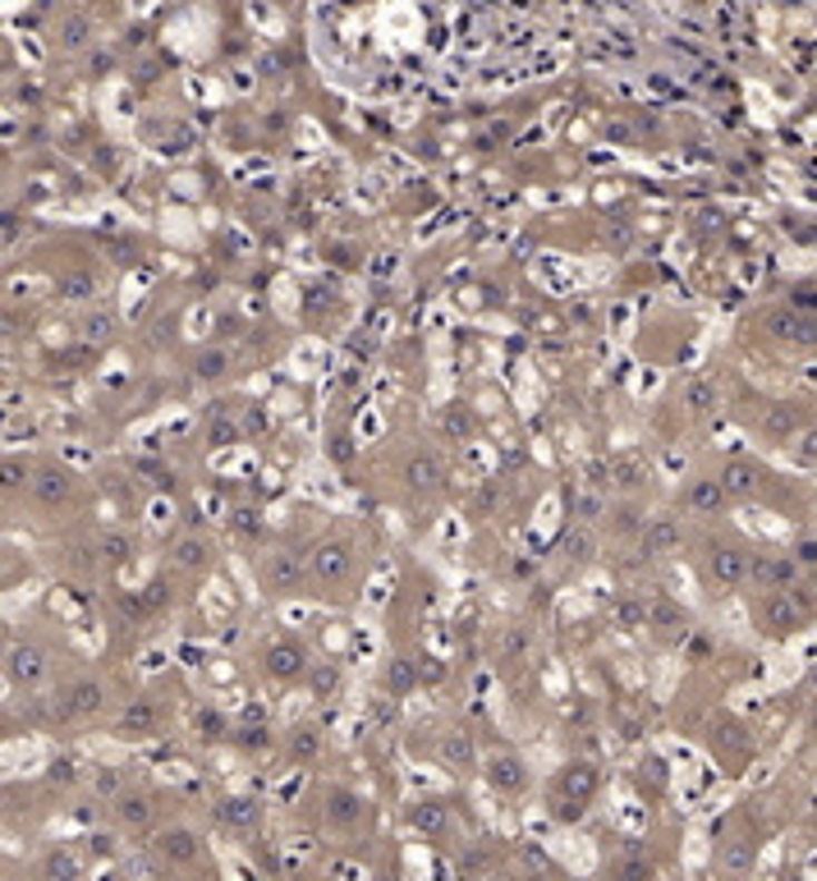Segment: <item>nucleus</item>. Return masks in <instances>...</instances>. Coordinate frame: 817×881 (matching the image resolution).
<instances>
[{"mask_svg":"<svg viewBox=\"0 0 817 881\" xmlns=\"http://www.w3.org/2000/svg\"><path fill=\"white\" fill-rule=\"evenodd\" d=\"M257 579H263V588L272 593V597H299V593H308V556H299L294 547H276V551H267V560L257 565Z\"/></svg>","mask_w":817,"mask_h":881,"instance_id":"f257e3e1","label":"nucleus"},{"mask_svg":"<svg viewBox=\"0 0 817 881\" xmlns=\"http://www.w3.org/2000/svg\"><path fill=\"white\" fill-rule=\"evenodd\" d=\"M754 620H758V625H762V634H771V638H790V634H799V629H804L808 606H804V601H795V593L776 588V593H767V597L754 606Z\"/></svg>","mask_w":817,"mask_h":881,"instance_id":"f03ea898","label":"nucleus"},{"mask_svg":"<svg viewBox=\"0 0 817 881\" xmlns=\"http://www.w3.org/2000/svg\"><path fill=\"white\" fill-rule=\"evenodd\" d=\"M0 670L14 688H37L51 675V653L42 643H6V657H0Z\"/></svg>","mask_w":817,"mask_h":881,"instance_id":"7ed1b4c3","label":"nucleus"},{"mask_svg":"<svg viewBox=\"0 0 817 881\" xmlns=\"http://www.w3.org/2000/svg\"><path fill=\"white\" fill-rule=\"evenodd\" d=\"M308 579L322 584V588H345L354 579V547L331 538V542H317L313 556H308Z\"/></svg>","mask_w":817,"mask_h":881,"instance_id":"20e7f679","label":"nucleus"},{"mask_svg":"<svg viewBox=\"0 0 817 881\" xmlns=\"http://www.w3.org/2000/svg\"><path fill=\"white\" fill-rule=\"evenodd\" d=\"M28 496L42 510H60V506H73V496H79V478H73L65 464H37L32 478H28Z\"/></svg>","mask_w":817,"mask_h":881,"instance_id":"39448f33","label":"nucleus"},{"mask_svg":"<svg viewBox=\"0 0 817 881\" xmlns=\"http://www.w3.org/2000/svg\"><path fill=\"white\" fill-rule=\"evenodd\" d=\"M147 850H152L157 868H189L203 854V840L189 826H166V831L152 835V845H147Z\"/></svg>","mask_w":817,"mask_h":881,"instance_id":"423d86ee","label":"nucleus"},{"mask_svg":"<svg viewBox=\"0 0 817 881\" xmlns=\"http://www.w3.org/2000/svg\"><path fill=\"white\" fill-rule=\"evenodd\" d=\"M101 703H106V688H101L97 679H73V684L60 688L56 716H60V721H83V716H97Z\"/></svg>","mask_w":817,"mask_h":881,"instance_id":"0eeeda50","label":"nucleus"},{"mask_svg":"<svg viewBox=\"0 0 817 881\" xmlns=\"http://www.w3.org/2000/svg\"><path fill=\"white\" fill-rule=\"evenodd\" d=\"M110 818H116V826H125V831H142L157 818V799L147 790H116L110 794Z\"/></svg>","mask_w":817,"mask_h":881,"instance_id":"6e6552de","label":"nucleus"},{"mask_svg":"<svg viewBox=\"0 0 817 881\" xmlns=\"http://www.w3.org/2000/svg\"><path fill=\"white\" fill-rule=\"evenodd\" d=\"M263 670L272 675V679H280V684H294L304 670H308V653H304V643H294V638H276V643H267V653H263Z\"/></svg>","mask_w":817,"mask_h":881,"instance_id":"1a4fd4ad","label":"nucleus"},{"mask_svg":"<svg viewBox=\"0 0 817 881\" xmlns=\"http://www.w3.org/2000/svg\"><path fill=\"white\" fill-rule=\"evenodd\" d=\"M488 785L496 790V794H505V799H514V794H524L529 790V767H524V757H514V753H488Z\"/></svg>","mask_w":817,"mask_h":881,"instance_id":"9d476101","label":"nucleus"},{"mask_svg":"<svg viewBox=\"0 0 817 881\" xmlns=\"http://www.w3.org/2000/svg\"><path fill=\"white\" fill-rule=\"evenodd\" d=\"M708 579L721 588V593H730V588H745L749 584V560H745V551H735V547H712L708 551Z\"/></svg>","mask_w":817,"mask_h":881,"instance_id":"9b49d317","label":"nucleus"},{"mask_svg":"<svg viewBox=\"0 0 817 881\" xmlns=\"http://www.w3.org/2000/svg\"><path fill=\"white\" fill-rule=\"evenodd\" d=\"M363 818H367L363 794H354V790H345V785H331V790H326V822H331V826L354 831Z\"/></svg>","mask_w":817,"mask_h":881,"instance_id":"f8f14e48","label":"nucleus"},{"mask_svg":"<svg viewBox=\"0 0 817 881\" xmlns=\"http://www.w3.org/2000/svg\"><path fill=\"white\" fill-rule=\"evenodd\" d=\"M216 822L235 835H253L257 822H263V809H257V799H248V794H230V799H220Z\"/></svg>","mask_w":817,"mask_h":881,"instance_id":"ddd939ff","label":"nucleus"},{"mask_svg":"<svg viewBox=\"0 0 817 881\" xmlns=\"http://www.w3.org/2000/svg\"><path fill=\"white\" fill-rule=\"evenodd\" d=\"M639 542H643V556H671L680 551V523L676 519H643L639 528Z\"/></svg>","mask_w":817,"mask_h":881,"instance_id":"4468645a","label":"nucleus"},{"mask_svg":"<svg viewBox=\"0 0 817 881\" xmlns=\"http://www.w3.org/2000/svg\"><path fill=\"white\" fill-rule=\"evenodd\" d=\"M717 482H721V491H726V496H758V487H762V469H758V464H749V459H730V464L717 473Z\"/></svg>","mask_w":817,"mask_h":881,"instance_id":"2eb2a0df","label":"nucleus"},{"mask_svg":"<svg viewBox=\"0 0 817 881\" xmlns=\"http://www.w3.org/2000/svg\"><path fill=\"white\" fill-rule=\"evenodd\" d=\"M767 331L786 344H808L813 340V317L795 313V309H776V313H767Z\"/></svg>","mask_w":817,"mask_h":881,"instance_id":"dca6fc26","label":"nucleus"},{"mask_svg":"<svg viewBox=\"0 0 817 881\" xmlns=\"http://www.w3.org/2000/svg\"><path fill=\"white\" fill-rule=\"evenodd\" d=\"M685 506H689V515H698V519L721 515L726 491H721V482H717V478H693V482H689V491H685Z\"/></svg>","mask_w":817,"mask_h":881,"instance_id":"f3484780","label":"nucleus"},{"mask_svg":"<svg viewBox=\"0 0 817 881\" xmlns=\"http://www.w3.org/2000/svg\"><path fill=\"white\" fill-rule=\"evenodd\" d=\"M230 368H235V354L230 350H198L194 354V381H203V386H216V381H226L230 376Z\"/></svg>","mask_w":817,"mask_h":881,"instance_id":"a211bd4d","label":"nucleus"},{"mask_svg":"<svg viewBox=\"0 0 817 881\" xmlns=\"http://www.w3.org/2000/svg\"><path fill=\"white\" fill-rule=\"evenodd\" d=\"M97 551H101V560H110V565H129L134 556H138V538L134 532H125V528H106V532H97V542H92Z\"/></svg>","mask_w":817,"mask_h":881,"instance_id":"6ab92c4d","label":"nucleus"},{"mask_svg":"<svg viewBox=\"0 0 817 881\" xmlns=\"http://www.w3.org/2000/svg\"><path fill=\"white\" fill-rule=\"evenodd\" d=\"M56 298H65V303H88V298H97V276L83 272V266H69V272L56 276Z\"/></svg>","mask_w":817,"mask_h":881,"instance_id":"aec40b11","label":"nucleus"},{"mask_svg":"<svg viewBox=\"0 0 817 881\" xmlns=\"http://www.w3.org/2000/svg\"><path fill=\"white\" fill-rule=\"evenodd\" d=\"M404 482L414 487L419 496L441 491V464H436V459H427V454H408L404 459Z\"/></svg>","mask_w":817,"mask_h":881,"instance_id":"412c9836","label":"nucleus"},{"mask_svg":"<svg viewBox=\"0 0 817 881\" xmlns=\"http://www.w3.org/2000/svg\"><path fill=\"white\" fill-rule=\"evenodd\" d=\"M157 721H161L157 703L134 698V703L120 712V735H152V731H157Z\"/></svg>","mask_w":817,"mask_h":881,"instance_id":"4be33fe9","label":"nucleus"},{"mask_svg":"<svg viewBox=\"0 0 817 881\" xmlns=\"http://www.w3.org/2000/svg\"><path fill=\"white\" fill-rule=\"evenodd\" d=\"M285 753L294 757V762H317V753H322V731L317 725H294V731L285 735Z\"/></svg>","mask_w":817,"mask_h":881,"instance_id":"5701e85b","label":"nucleus"},{"mask_svg":"<svg viewBox=\"0 0 817 881\" xmlns=\"http://www.w3.org/2000/svg\"><path fill=\"white\" fill-rule=\"evenodd\" d=\"M408 822H414V831H423V835H445V831H451V813H445V803H436V799L414 803Z\"/></svg>","mask_w":817,"mask_h":881,"instance_id":"b1692460","label":"nucleus"},{"mask_svg":"<svg viewBox=\"0 0 817 881\" xmlns=\"http://www.w3.org/2000/svg\"><path fill=\"white\" fill-rule=\"evenodd\" d=\"M648 625H652L657 634H666V638L689 634V616H685L680 606H671V601H652V606H648Z\"/></svg>","mask_w":817,"mask_h":881,"instance_id":"393cba45","label":"nucleus"},{"mask_svg":"<svg viewBox=\"0 0 817 881\" xmlns=\"http://www.w3.org/2000/svg\"><path fill=\"white\" fill-rule=\"evenodd\" d=\"M749 574H762V579L771 584V588H795L799 584V565H795V556H771V560H762V565H749Z\"/></svg>","mask_w":817,"mask_h":881,"instance_id":"a878e982","label":"nucleus"},{"mask_svg":"<svg viewBox=\"0 0 817 881\" xmlns=\"http://www.w3.org/2000/svg\"><path fill=\"white\" fill-rule=\"evenodd\" d=\"M170 556H175V565H184V569H211V560H216L207 538H179Z\"/></svg>","mask_w":817,"mask_h":881,"instance_id":"bb28decb","label":"nucleus"},{"mask_svg":"<svg viewBox=\"0 0 817 881\" xmlns=\"http://www.w3.org/2000/svg\"><path fill=\"white\" fill-rule=\"evenodd\" d=\"M28 478H32V464H28L23 454H6V459H0V491H6V496L28 491Z\"/></svg>","mask_w":817,"mask_h":881,"instance_id":"cd10ccee","label":"nucleus"},{"mask_svg":"<svg viewBox=\"0 0 817 881\" xmlns=\"http://www.w3.org/2000/svg\"><path fill=\"white\" fill-rule=\"evenodd\" d=\"M717 404H721V391L712 386V381L698 376V381H689V386H685V409H689V413L702 418V413H712Z\"/></svg>","mask_w":817,"mask_h":881,"instance_id":"c85d7f7f","label":"nucleus"},{"mask_svg":"<svg viewBox=\"0 0 817 881\" xmlns=\"http://www.w3.org/2000/svg\"><path fill=\"white\" fill-rule=\"evenodd\" d=\"M42 872H47V877H79V872H83V859L73 854L69 845H51L47 859H42Z\"/></svg>","mask_w":817,"mask_h":881,"instance_id":"c756f323","label":"nucleus"},{"mask_svg":"<svg viewBox=\"0 0 817 881\" xmlns=\"http://www.w3.org/2000/svg\"><path fill=\"white\" fill-rule=\"evenodd\" d=\"M721 872H735V877L754 872V845H749V840H730V845H721Z\"/></svg>","mask_w":817,"mask_h":881,"instance_id":"7c9ffc66","label":"nucleus"},{"mask_svg":"<svg viewBox=\"0 0 817 881\" xmlns=\"http://www.w3.org/2000/svg\"><path fill=\"white\" fill-rule=\"evenodd\" d=\"M795 428H799L795 404H771L767 418H762V432H771V437H795Z\"/></svg>","mask_w":817,"mask_h":881,"instance_id":"2f4dec72","label":"nucleus"},{"mask_svg":"<svg viewBox=\"0 0 817 881\" xmlns=\"http://www.w3.org/2000/svg\"><path fill=\"white\" fill-rule=\"evenodd\" d=\"M611 625H620V629H643V625H648V606H643L639 597H620V601L611 606Z\"/></svg>","mask_w":817,"mask_h":881,"instance_id":"473e14b6","label":"nucleus"},{"mask_svg":"<svg viewBox=\"0 0 817 881\" xmlns=\"http://www.w3.org/2000/svg\"><path fill=\"white\" fill-rule=\"evenodd\" d=\"M441 757L451 762V767H469V762H473V740H469L464 731L441 735Z\"/></svg>","mask_w":817,"mask_h":881,"instance_id":"72a5a7b5","label":"nucleus"},{"mask_svg":"<svg viewBox=\"0 0 817 881\" xmlns=\"http://www.w3.org/2000/svg\"><path fill=\"white\" fill-rule=\"evenodd\" d=\"M441 432L451 437V441H469L473 437V413L464 404H451V409L441 413Z\"/></svg>","mask_w":817,"mask_h":881,"instance_id":"f704fd0d","label":"nucleus"},{"mask_svg":"<svg viewBox=\"0 0 817 881\" xmlns=\"http://www.w3.org/2000/svg\"><path fill=\"white\" fill-rule=\"evenodd\" d=\"M561 551H565V560H574V565H588V560H592V551H598V538H592L588 528H574V532H565Z\"/></svg>","mask_w":817,"mask_h":881,"instance_id":"c9c22d12","label":"nucleus"},{"mask_svg":"<svg viewBox=\"0 0 817 881\" xmlns=\"http://www.w3.org/2000/svg\"><path fill=\"white\" fill-rule=\"evenodd\" d=\"M239 441V423L235 418H226V413H216V418H207V446H235Z\"/></svg>","mask_w":817,"mask_h":881,"instance_id":"e433bc0d","label":"nucleus"},{"mask_svg":"<svg viewBox=\"0 0 817 881\" xmlns=\"http://www.w3.org/2000/svg\"><path fill=\"white\" fill-rule=\"evenodd\" d=\"M386 684H391V694L400 698V694H408V688L419 684V675H414V666H408V662H400V657H395V662L386 666Z\"/></svg>","mask_w":817,"mask_h":881,"instance_id":"4c0bfd02","label":"nucleus"},{"mask_svg":"<svg viewBox=\"0 0 817 881\" xmlns=\"http://www.w3.org/2000/svg\"><path fill=\"white\" fill-rule=\"evenodd\" d=\"M336 688H341V670L326 666V662H317V670H313V694H317V698H336Z\"/></svg>","mask_w":817,"mask_h":881,"instance_id":"58836bf2","label":"nucleus"},{"mask_svg":"<svg viewBox=\"0 0 817 881\" xmlns=\"http://www.w3.org/2000/svg\"><path fill=\"white\" fill-rule=\"evenodd\" d=\"M92 790L110 799L116 790H125V781H120V772H116V767H97V776H92Z\"/></svg>","mask_w":817,"mask_h":881,"instance_id":"ea45409f","label":"nucleus"},{"mask_svg":"<svg viewBox=\"0 0 817 881\" xmlns=\"http://www.w3.org/2000/svg\"><path fill=\"white\" fill-rule=\"evenodd\" d=\"M574 515H579V519H598V515H602V496H598V491H579V496H574Z\"/></svg>","mask_w":817,"mask_h":881,"instance_id":"a19ab883","label":"nucleus"},{"mask_svg":"<svg viewBox=\"0 0 817 881\" xmlns=\"http://www.w3.org/2000/svg\"><path fill=\"white\" fill-rule=\"evenodd\" d=\"M643 519H648V515H639V506H620V510H616V528H620V532H639Z\"/></svg>","mask_w":817,"mask_h":881,"instance_id":"79ce46f5","label":"nucleus"},{"mask_svg":"<svg viewBox=\"0 0 817 881\" xmlns=\"http://www.w3.org/2000/svg\"><path fill=\"white\" fill-rule=\"evenodd\" d=\"M83 331H88L92 340H106L110 331H116V317H110V313H92V317L83 322Z\"/></svg>","mask_w":817,"mask_h":881,"instance_id":"37998d69","label":"nucleus"},{"mask_svg":"<svg viewBox=\"0 0 817 881\" xmlns=\"http://www.w3.org/2000/svg\"><path fill=\"white\" fill-rule=\"evenodd\" d=\"M142 473H152V478H147L152 487H161V491H175V473H170V469H161V464H142Z\"/></svg>","mask_w":817,"mask_h":881,"instance_id":"c03bdc74","label":"nucleus"},{"mask_svg":"<svg viewBox=\"0 0 817 881\" xmlns=\"http://www.w3.org/2000/svg\"><path fill=\"white\" fill-rule=\"evenodd\" d=\"M79 772H73V762H51V785H73Z\"/></svg>","mask_w":817,"mask_h":881,"instance_id":"a18cd8bd","label":"nucleus"},{"mask_svg":"<svg viewBox=\"0 0 817 881\" xmlns=\"http://www.w3.org/2000/svg\"><path fill=\"white\" fill-rule=\"evenodd\" d=\"M616 482H620V487H624V491H634V487H639V482H643V473H639V469H634V464H620V469H616Z\"/></svg>","mask_w":817,"mask_h":881,"instance_id":"49530a36","label":"nucleus"},{"mask_svg":"<svg viewBox=\"0 0 817 881\" xmlns=\"http://www.w3.org/2000/svg\"><path fill=\"white\" fill-rule=\"evenodd\" d=\"M88 854L110 859V854H116V840H110V835H92V840H88Z\"/></svg>","mask_w":817,"mask_h":881,"instance_id":"de8ad7c7","label":"nucleus"},{"mask_svg":"<svg viewBox=\"0 0 817 881\" xmlns=\"http://www.w3.org/2000/svg\"><path fill=\"white\" fill-rule=\"evenodd\" d=\"M790 556H795V565H799V569H813V560H817L813 538H804V542H799V551H790Z\"/></svg>","mask_w":817,"mask_h":881,"instance_id":"09e8293b","label":"nucleus"},{"mask_svg":"<svg viewBox=\"0 0 817 881\" xmlns=\"http://www.w3.org/2000/svg\"><path fill=\"white\" fill-rule=\"evenodd\" d=\"M620 872H629V877H648V872H652V863H643V859H634V863H624Z\"/></svg>","mask_w":817,"mask_h":881,"instance_id":"8fccbe9b","label":"nucleus"},{"mask_svg":"<svg viewBox=\"0 0 817 881\" xmlns=\"http://www.w3.org/2000/svg\"><path fill=\"white\" fill-rule=\"evenodd\" d=\"M6 731H10V725H6V721H0V740H6Z\"/></svg>","mask_w":817,"mask_h":881,"instance_id":"3c124183","label":"nucleus"},{"mask_svg":"<svg viewBox=\"0 0 817 881\" xmlns=\"http://www.w3.org/2000/svg\"><path fill=\"white\" fill-rule=\"evenodd\" d=\"M0 657H6V634H0Z\"/></svg>","mask_w":817,"mask_h":881,"instance_id":"603ef678","label":"nucleus"}]
</instances>
